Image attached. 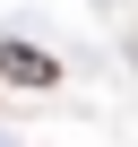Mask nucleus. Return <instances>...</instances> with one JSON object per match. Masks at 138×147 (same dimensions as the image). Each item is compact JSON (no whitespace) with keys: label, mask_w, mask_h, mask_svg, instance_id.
<instances>
[{"label":"nucleus","mask_w":138,"mask_h":147,"mask_svg":"<svg viewBox=\"0 0 138 147\" xmlns=\"http://www.w3.org/2000/svg\"><path fill=\"white\" fill-rule=\"evenodd\" d=\"M0 61H9L26 87H52V61H43V52H0Z\"/></svg>","instance_id":"obj_1"}]
</instances>
